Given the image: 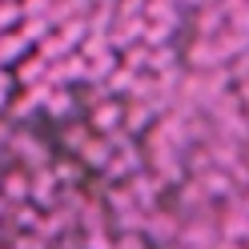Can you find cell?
I'll return each instance as SVG.
<instances>
[{
    "instance_id": "obj_18",
    "label": "cell",
    "mask_w": 249,
    "mask_h": 249,
    "mask_svg": "<svg viewBox=\"0 0 249 249\" xmlns=\"http://www.w3.org/2000/svg\"><path fill=\"white\" fill-rule=\"evenodd\" d=\"M49 28H53V17H33V20H24V24H20V36H24L28 44H33V40L40 44L44 36H49Z\"/></svg>"
},
{
    "instance_id": "obj_16",
    "label": "cell",
    "mask_w": 249,
    "mask_h": 249,
    "mask_svg": "<svg viewBox=\"0 0 249 249\" xmlns=\"http://www.w3.org/2000/svg\"><path fill=\"white\" fill-rule=\"evenodd\" d=\"M36 49H40L36 56L44 60V65H56V60H65V56L72 53V49H69V44H65V40H60V33H56V36H44V40L36 44Z\"/></svg>"
},
{
    "instance_id": "obj_10",
    "label": "cell",
    "mask_w": 249,
    "mask_h": 249,
    "mask_svg": "<svg viewBox=\"0 0 249 249\" xmlns=\"http://www.w3.org/2000/svg\"><path fill=\"white\" fill-rule=\"evenodd\" d=\"M40 108H44V117H49V121H65L72 108H76V97H72V92H65V89H53V97L44 101Z\"/></svg>"
},
{
    "instance_id": "obj_2",
    "label": "cell",
    "mask_w": 249,
    "mask_h": 249,
    "mask_svg": "<svg viewBox=\"0 0 249 249\" xmlns=\"http://www.w3.org/2000/svg\"><path fill=\"white\" fill-rule=\"evenodd\" d=\"M185 65H189L193 72H213V69H225V56L221 49H217V40H193L189 53H185Z\"/></svg>"
},
{
    "instance_id": "obj_1",
    "label": "cell",
    "mask_w": 249,
    "mask_h": 249,
    "mask_svg": "<svg viewBox=\"0 0 249 249\" xmlns=\"http://www.w3.org/2000/svg\"><path fill=\"white\" fill-rule=\"evenodd\" d=\"M121 121H124V105L113 101V97L89 108V129H92V137H113V133H121Z\"/></svg>"
},
{
    "instance_id": "obj_5",
    "label": "cell",
    "mask_w": 249,
    "mask_h": 249,
    "mask_svg": "<svg viewBox=\"0 0 249 249\" xmlns=\"http://www.w3.org/2000/svg\"><path fill=\"white\" fill-rule=\"evenodd\" d=\"M28 193H33V173H24V169H12V173L0 177V197H4L8 205H24Z\"/></svg>"
},
{
    "instance_id": "obj_22",
    "label": "cell",
    "mask_w": 249,
    "mask_h": 249,
    "mask_svg": "<svg viewBox=\"0 0 249 249\" xmlns=\"http://www.w3.org/2000/svg\"><path fill=\"white\" fill-rule=\"evenodd\" d=\"M81 249H113V233L97 229V233H85V245Z\"/></svg>"
},
{
    "instance_id": "obj_7",
    "label": "cell",
    "mask_w": 249,
    "mask_h": 249,
    "mask_svg": "<svg viewBox=\"0 0 249 249\" xmlns=\"http://www.w3.org/2000/svg\"><path fill=\"white\" fill-rule=\"evenodd\" d=\"M193 28H197V36H201V40H213V36H221V33H225V12H221V4L213 0V4L197 8Z\"/></svg>"
},
{
    "instance_id": "obj_3",
    "label": "cell",
    "mask_w": 249,
    "mask_h": 249,
    "mask_svg": "<svg viewBox=\"0 0 249 249\" xmlns=\"http://www.w3.org/2000/svg\"><path fill=\"white\" fill-rule=\"evenodd\" d=\"M129 193H133V201H137L145 213H153V209H157V197H161L165 189H161V181L153 177L149 169H141L137 177H129Z\"/></svg>"
},
{
    "instance_id": "obj_11",
    "label": "cell",
    "mask_w": 249,
    "mask_h": 249,
    "mask_svg": "<svg viewBox=\"0 0 249 249\" xmlns=\"http://www.w3.org/2000/svg\"><path fill=\"white\" fill-rule=\"evenodd\" d=\"M177 49L173 44H161V49H149V72H157V76H169V72H177Z\"/></svg>"
},
{
    "instance_id": "obj_21",
    "label": "cell",
    "mask_w": 249,
    "mask_h": 249,
    "mask_svg": "<svg viewBox=\"0 0 249 249\" xmlns=\"http://www.w3.org/2000/svg\"><path fill=\"white\" fill-rule=\"evenodd\" d=\"M113 249H149L145 233H113Z\"/></svg>"
},
{
    "instance_id": "obj_20",
    "label": "cell",
    "mask_w": 249,
    "mask_h": 249,
    "mask_svg": "<svg viewBox=\"0 0 249 249\" xmlns=\"http://www.w3.org/2000/svg\"><path fill=\"white\" fill-rule=\"evenodd\" d=\"M225 72H229V81H233V85H245V81H249V53L233 56L229 65H225Z\"/></svg>"
},
{
    "instance_id": "obj_14",
    "label": "cell",
    "mask_w": 249,
    "mask_h": 249,
    "mask_svg": "<svg viewBox=\"0 0 249 249\" xmlns=\"http://www.w3.org/2000/svg\"><path fill=\"white\" fill-rule=\"evenodd\" d=\"M121 69H129V72H141L149 69V44H129V49H121Z\"/></svg>"
},
{
    "instance_id": "obj_8",
    "label": "cell",
    "mask_w": 249,
    "mask_h": 249,
    "mask_svg": "<svg viewBox=\"0 0 249 249\" xmlns=\"http://www.w3.org/2000/svg\"><path fill=\"white\" fill-rule=\"evenodd\" d=\"M56 197H60V185H56V177L49 169L33 173V193H28V201H36V209H56Z\"/></svg>"
},
{
    "instance_id": "obj_25",
    "label": "cell",
    "mask_w": 249,
    "mask_h": 249,
    "mask_svg": "<svg viewBox=\"0 0 249 249\" xmlns=\"http://www.w3.org/2000/svg\"><path fill=\"white\" fill-rule=\"evenodd\" d=\"M237 205H241V209H245V213H249V189H245V193H241V197H237Z\"/></svg>"
},
{
    "instance_id": "obj_13",
    "label": "cell",
    "mask_w": 249,
    "mask_h": 249,
    "mask_svg": "<svg viewBox=\"0 0 249 249\" xmlns=\"http://www.w3.org/2000/svg\"><path fill=\"white\" fill-rule=\"evenodd\" d=\"M49 173L56 177V185H60V189H65V185L72 189V185H81V177H85V165H81V161H56V165L49 169Z\"/></svg>"
},
{
    "instance_id": "obj_12",
    "label": "cell",
    "mask_w": 249,
    "mask_h": 249,
    "mask_svg": "<svg viewBox=\"0 0 249 249\" xmlns=\"http://www.w3.org/2000/svg\"><path fill=\"white\" fill-rule=\"evenodd\" d=\"M145 20H157V24H181L177 20V4H173V0H149V4H145Z\"/></svg>"
},
{
    "instance_id": "obj_9",
    "label": "cell",
    "mask_w": 249,
    "mask_h": 249,
    "mask_svg": "<svg viewBox=\"0 0 249 249\" xmlns=\"http://www.w3.org/2000/svg\"><path fill=\"white\" fill-rule=\"evenodd\" d=\"M153 124H157V113H153V108L145 105V101H133L129 108H124V121H121V129L124 133H145V129H153Z\"/></svg>"
},
{
    "instance_id": "obj_24",
    "label": "cell",
    "mask_w": 249,
    "mask_h": 249,
    "mask_svg": "<svg viewBox=\"0 0 249 249\" xmlns=\"http://www.w3.org/2000/svg\"><path fill=\"white\" fill-rule=\"evenodd\" d=\"M233 92H237V105H241V117L249 121V81H245V85H237V89H233Z\"/></svg>"
},
{
    "instance_id": "obj_4",
    "label": "cell",
    "mask_w": 249,
    "mask_h": 249,
    "mask_svg": "<svg viewBox=\"0 0 249 249\" xmlns=\"http://www.w3.org/2000/svg\"><path fill=\"white\" fill-rule=\"evenodd\" d=\"M217 237L233 241V245H245L249 241V213L241 205H233V213H225L221 221H217Z\"/></svg>"
},
{
    "instance_id": "obj_17",
    "label": "cell",
    "mask_w": 249,
    "mask_h": 249,
    "mask_svg": "<svg viewBox=\"0 0 249 249\" xmlns=\"http://www.w3.org/2000/svg\"><path fill=\"white\" fill-rule=\"evenodd\" d=\"M44 72H49V65H44L40 56H28V60H20V69H17V76L24 81V89L40 85V81H44Z\"/></svg>"
},
{
    "instance_id": "obj_6",
    "label": "cell",
    "mask_w": 249,
    "mask_h": 249,
    "mask_svg": "<svg viewBox=\"0 0 249 249\" xmlns=\"http://www.w3.org/2000/svg\"><path fill=\"white\" fill-rule=\"evenodd\" d=\"M76 161H81L85 169H92V173H105L108 161H113V145H108V137H89V145L76 153Z\"/></svg>"
},
{
    "instance_id": "obj_26",
    "label": "cell",
    "mask_w": 249,
    "mask_h": 249,
    "mask_svg": "<svg viewBox=\"0 0 249 249\" xmlns=\"http://www.w3.org/2000/svg\"><path fill=\"white\" fill-rule=\"evenodd\" d=\"M213 249H245V245H233V241H217Z\"/></svg>"
},
{
    "instance_id": "obj_23",
    "label": "cell",
    "mask_w": 249,
    "mask_h": 249,
    "mask_svg": "<svg viewBox=\"0 0 249 249\" xmlns=\"http://www.w3.org/2000/svg\"><path fill=\"white\" fill-rule=\"evenodd\" d=\"M8 249H49V241H44L40 233H20L17 245H8Z\"/></svg>"
},
{
    "instance_id": "obj_19",
    "label": "cell",
    "mask_w": 249,
    "mask_h": 249,
    "mask_svg": "<svg viewBox=\"0 0 249 249\" xmlns=\"http://www.w3.org/2000/svg\"><path fill=\"white\" fill-rule=\"evenodd\" d=\"M89 137H92L89 124H69V129H65V145H69L72 153H81V149L89 145Z\"/></svg>"
},
{
    "instance_id": "obj_15",
    "label": "cell",
    "mask_w": 249,
    "mask_h": 249,
    "mask_svg": "<svg viewBox=\"0 0 249 249\" xmlns=\"http://www.w3.org/2000/svg\"><path fill=\"white\" fill-rule=\"evenodd\" d=\"M24 49H28V40H24L20 33H4V36H0V65H12V60H20Z\"/></svg>"
},
{
    "instance_id": "obj_27",
    "label": "cell",
    "mask_w": 249,
    "mask_h": 249,
    "mask_svg": "<svg viewBox=\"0 0 249 249\" xmlns=\"http://www.w3.org/2000/svg\"><path fill=\"white\" fill-rule=\"evenodd\" d=\"M245 249H249V241H245Z\"/></svg>"
}]
</instances>
